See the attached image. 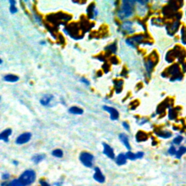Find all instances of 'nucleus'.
<instances>
[{
	"instance_id": "21",
	"label": "nucleus",
	"mask_w": 186,
	"mask_h": 186,
	"mask_svg": "<svg viewBox=\"0 0 186 186\" xmlns=\"http://www.w3.org/2000/svg\"><path fill=\"white\" fill-rule=\"evenodd\" d=\"M7 186H23L18 179H13L8 183Z\"/></svg>"
},
{
	"instance_id": "16",
	"label": "nucleus",
	"mask_w": 186,
	"mask_h": 186,
	"mask_svg": "<svg viewBox=\"0 0 186 186\" xmlns=\"http://www.w3.org/2000/svg\"><path fill=\"white\" fill-rule=\"evenodd\" d=\"M69 113L72 114H76V115H81L83 114V110L76 106H73L69 108Z\"/></svg>"
},
{
	"instance_id": "5",
	"label": "nucleus",
	"mask_w": 186,
	"mask_h": 186,
	"mask_svg": "<svg viewBox=\"0 0 186 186\" xmlns=\"http://www.w3.org/2000/svg\"><path fill=\"white\" fill-rule=\"evenodd\" d=\"M144 36H142V35H138V36H132V37H130V38L127 39V43L129 44V45L132 46V47H135L136 44H138L140 42L142 41L143 40Z\"/></svg>"
},
{
	"instance_id": "25",
	"label": "nucleus",
	"mask_w": 186,
	"mask_h": 186,
	"mask_svg": "<svg viewBox=\"0 0 186 186\" xmlns=\"http://www.w3.org/2000/svg\"><path fill=\"white\" fill-rule=\"evenodd\" d=\"M39 183H40V186H51V185H50L47 180H44V179H41V180H40Z\"/></svg>"
},
{
	"instance_id": "31",
	"label": "nucleus",
	"mask_w": 186,
	"mask_h": 186,
	"mask_svg": "<svg viewBox=\"0 0 186 186\" xmlns=\"http://www.w3.org/2000/svg\"><path fill=\"white\" fill-rule=\"evenodd\" d=\"M123 126H124V127L127 130V131H129V124H127V122L123 123Z\"/></svg>"
},
{
	"instance_id": "27",
	"label": "nucleus",
	"mask_w": 186,
	"mask_h": 186,
	"mask_svg": "<svg viewBox=\"0 0 186 186\" xmlns=\"http://www.w3.org/2000/svg\"><path fill=\"white\" fill-rule=\"evenodd\" d=\"M10 11L12 14H15L18 12V8L15 7V5H10Z\"/></svg>"
},
{
	"instance_id": "24",
	"label": "nucleus",
	"mask_w": 186,
	"mask_h": 186,
	"mask_svg": "<svg viewBox=\"0 0 186 186\" xmlns=\"http://www.w3.org/2000/svg\"><path fill=\"white\" fill-rule=\"evenodd\" d=\"M183 138L182 136H177L173 140V143L176 144V145H179V144L181 143V142L183 141Z\"/></svg>"
},
{
	"instance_id": "14",
	"label": "nucleus",
	"mask_w": 186,
	"mask_h": 186,
	"mask_svg": "<svg viewBox=\"0 0 186 186\" xmlns=\"http://www.w3.org/2000/svg\"><path fill=\"white\" fill-rule=\"evenodd\" d=\"M127 157L124 153H120L116 159V162L118 165H123L127 163Z\"/></svg>"
},
{
	"instance_id": "29",
	"label": "nucleus",
	"mask_w": 186,
	"mask_h": 186,
	"mask_svg": "<svg viewBox=\"0 0 186 186\" xmlns=\"http://www.w3.org/2000/svg\"><path fill=\"white\" fill-rule=\"evenodd\" d=\"M144 156V153L142 152H138V153L135 154V156H136V159H142Z\"/></svg>"
},
{
	"instance_id": "20",
	"label": "nucleus",
	"mask_w": 186,
	"mask_h": 186,
	"mask_svg": "<svg viewBox=\"0 0 186 186\" xmlns=\"http://www.w3.org/2000/svg\"><path fill=\"white\" fill-rule=\"evenodd\" d=\"M186 153V148L185 147H180V148H179V150L177 151V153H176V158H177V159H180V158L182 157V156H183V154H185V153Z\"/></svg>"
},
{
	"instance_id": "10",
	"label": "nucleus",
	"mask_w": 186,
	"mask_h": 186,
	"mask_svg": "<svg viewBox=\"0 0 186 186\" xmlns=\"http://www.w3.org/2000/svg\"><path fill=\"white\" fill-rule=\"evenodd\" d=\"M52 98H53V95H50V94L45 95L43 96V97H42L41 100H40V103H41L42 106H47L50 104V102H51L52 100Z\"/></svg>"
},
{
	"instance_id": "8",
	"label": "nucleus",
	"mask_w": 186,
	"mask_h": 186,
	"mask_svg": "<svg viewBox=\"0 0 186 186\" xmlns=\"http://www.w3.org/2000/svg\"><path fill=\"white\" fill-rule=\"evenodd\" d=\"M12 133V130L11 129L8 128L2 131L0 133V140H2L5 142H7L9 141V138Z\"/></svg>"
},
{
	"instance_id": "35",
	"label": "nucleus",
	"mask_w": 186,
	"mask_h": 186,
	"mask_svg": "<svg viewBox=\"0 0 186 186\" xmlns=\"http://www.w3.org/2000/svg\"><path fill=\"white\" fill-rule=\"evenodd\" d=\"M12 164H13L14 165H15V166H18V161L14 160V161H12Z\"/></svg>"
},
{
	"instance_id": "18",
	"label": "nucleus",
	"mask_w": 186,
	"mask_h": 186,
	"mask_svg": "<svg viewBox=\"0 0 186 186\" xmlns=\"http://www.w3.org/2000/svg\"><path fill=\"white\" fill-rule=\"evenodd\" d=\"M52 155L56 158H62L63 156V152L61 149L58 148V149H55V150L52 151Z\"/></svg>"
},
{
	"instance_id": "36",
	"label": "nucleus",
	"mask_w": 186,
	"mask_h": 186,
	"mask_svg": "<svg viewBox=\"0 0 186 186\" xmlns=\"http://www.w3.org/2000/svg\"><path fill=\"white\" fill-rule=\"evenodd\" d=\"M2 63H3V61H2V60L1 59V58H0V64H2Z\"/></svg>"
},
{
	"instance_id": "12",
	"label": "nucleus",
	"mask_w": 186,
	"mask_h": 186,
	"mask_svg": "<svg viewBox=\"0 0 186 186\" xmlns=\"http://www.w3.org/2000/svg\"><path fill=\"white\" fill-rule=\"evenodd\" d=\"M3 79L7 82H16L19 80V77L14 74H7L4 76Z\"/></svg>"
},
{
	"instance_id": "7",
	"label": "nucleus",
	"mask_w": 186,
	"mask_h": 186,
	"mask_svg": "<svg viewBox=\"0 0 186 186\" xmlns=\"http://www.w3.org/2000/svg\"><path fill=\"white\" fill-rule=\"evenodd\" d=\"M103 148H104V149H103V153L106 156H108V157L111 159H115V154H114V150H113V148L110 145L106 143H103Z\"/></svg>"
},
{
	"instance_id": "33",
	"label": "nucleus",
	"mask_w": 186,
	"mask_h": 186,
	"mask_svg": "<svg viewBox=\"0 0 186 186\" xmlns=\"http://www.w3.org/2000/svg\"><path fill=\"white\" fill-rule=\"evenodd\" d=\"M82 82H84V83L87 84H88V85L89 84V82H88V81L87 80V79H85L84 78H82Z\"/></svg>"
},
{
	"instance_id": "28",
	"label": "nucleus",
	"mask_w": 186,
	"mask_h": 186,
	"mask_svg": "<svg viewBox=\"0 0 186 186\" xmlns=\"http://www.w3.org/2000/svg\"><path fill=\"white\" fill-rule=\"evenodd\" d=\"M168 152H169V153H170V155L173 156V155L176 154V153H177V150H176L175 148H174V146H171L170 148V149H169Z\"/></svg>"
},
{
	"instance_id": "17",
	"label": "nucleus",
	"mask_w": 186,
	"mask_h": 186,
	"mask_svg": "<svg viewBox=\"0 0 186 186\" xmlns=\"http://www.w3.org/2000/svg\"><path fill=\"white\" fill-rule=\"evenodd\" d=\"M147 138H148V136H147V135L145 132H139L136 135V140L138 141V142L146 140Z\"/></svg>"
},
{
	"instance_id": "13",
	"label": "nucleus",
	"mask_w": 186,
	"mask_h": 186,
	"mask_svg": "<svg viewBox=\"0 0 186 186\" xmlns=\"http://www.w3.org/2000/svg\"><path fill=\"white\" fill-rule=\"evenodd\" d=\"M119 139L121 141V142L124 144V146H125L128 150H130V149H131V146H130V144L129 142V140L127 135H124V134H120Z\"/></svg>"
},
{
	"instance_id": "32",
	"label": "nucleus",
	"mask_w": 186,
	"mask_h": 186,
	"mask_svg": "<svg viewBox=\"0 0 186 186\" xmlns=\"http://www.w3.org/2000/svg\"><path fill=\"white\" fill-rule=\"evenodd\" d=\"M8 183H9L8 181H3L2 183H1V186H7Z\"/></svg>"
},
{
	"instance_id": "19",
	"label": "nucleus",
	"mask_w": 186,
	"mask_h": 186,
	"mask_svg": "<svg viewBox=\"0 0 186 186\" xmlns=\"http://www.w3.org/2000/svg\"><path fill=\"white\" fill-rule=\"evenodd\" d=\"M156 135L162 138H169L172 136V134L167 131H160L159 132H156Z\"/></svg>"
},
{
	"instance_id": "6",
	"label": "nucleus",
	"mask_w": 186,
	"mask_h": 186,
	"mask_svg": "<svg viewBox=\"0 0 186 186\" xmlns=\"http://www.w3.org/2000/svg\"><path fill=\"white\" fill-rule=\"evenodd\" d=\"M93 178L95 181L98 182L100 183H103L106 181V177H105V176L103 175L102 172L100 171V170L98 167L95 168V174L93 175Z\"/></svg>"
},
{
	"instance_id": "2",
	"label": "nucleus",
	"mask_w": 186,
	"mask_h": 186,
	"mask_svg": "<svg viewBox=\"0 0 186 186\" xmlns=\"http://www.w3.org/2000/svg\"><path fill=\"white\" fill-rule=\"evenodd\" d=\"M134 4L133 1H124L121 8L118 12V17L121 19H124L131 16L133 12Z\"/></svg>"
},
{
	"instance_id": "15",
	"label": "nucleus",
	"mask_w": 186,
	"mask_h": 186,
	"mask_svg": "<svg viewBox=\"0 0 186 186\" xmlns=\"http://www.w3.org/2000/svg\"><path fill=\"white\" fill-rule=\"evenodd\" d=\"M132 25L133 24H132V22L126 21L123 23L122 26H121V28L125 31H127L128 33H131V32L133 31H132Z\"/></svg>"
},
{
	"instance_id": "9",
	"label": "nucleus",
	"mask_w": 186,
	"mask_h": 186,
	"mask_svg": "<svg viewBox=\"0 0 186 186\" xmlns=\"http://www.w3.org/2000/svg\"><path fill=\"white\" fill-rule=\"evenodd\" d=\"M103 108L110 114V119L112 120H117L119 118V112L115 108L108 106H104Z\"/></svg>"
},
{
	"instance_id": "37",
	"label": "nucleus",
	"mask_w": 186,
	"mask_h": 186,
	"mask_svg": "<svg viewBox=\"0 0 186 186\" xmlns=\"http://www.w3.org/2000/svg\"><path fill=\"white\" fill-rule=\"evenodd\" d=\"M0 98H1V97H0Z\"/></svg>"
},
{
	"instance_id": "3",
	"label": "nucleus",
	"mask_w": 186,
	"mask_h": 186,
	"mask_svg": "<svg viewBox=\"0 0 186 186\" xmlns=\"http://www.w3.org/2000/svg\"><path fill=\"white\" fill-rule=\"evenodd\" d=\"M79 160L82 162V164L84 165L88 168H91L93 165L94 156L88 152H82L79 155Z\"/></svg>"
},
{
	"instance_id": "30",
	"label": "nucleus",
	"mask_w": 186,
	"mask_h": 186,
	"mask_svg": "<svg viewBox=\"0 0 186 186\" xmlns=\"http://www.w3.org/2000/svg\"><path fill=\"white\" fill-rule=\"evenodd\" d=\"M63 185V182L61 181H57L55 183H53L51 186H62Z\"/></svg>"
},
{
	"instance_id": "22",
	"label": "nucleus",
	"mask_w": 186,
	"mask_h": 186,
	"mask_svg": "<svg viewBox=\"0 0 186 186\" xmlns=\"http://www.w3.org/2000/svg\"><path fill=\"white\" fill-rule=\"evenodd\" d=\"M153 66H154V63H153V61L151 59H148V62H147L146 63L147 71H148V72H151V71H152V69H153Z\"/></svg>"
},
{
	"instance_id": "26",
	"label": "nucleus",
	"mask_w": 186,
	"mask_h": 186,
	"mask_svg": "<svg viewBox=\"0 0 186 186\" xmlns=\"http://www.w3.org/2000/svg\"><path fill=\"white\" fill-rule=\"evenodd\" d=\"M10 178V174L9 173H3L2 174V179L3 180V181H8V180Z\"/></svg>"
},
{
	"instance_id": "11",
	"label": "nucleus",
	"mask_w": 186,
	"mask_h": 186,
	"mask_svg": "<svg viewBox=\"0 0 186 186\" xmlns=\"http://www.w3.org/2000/svg\"><path fill=\"white\" fill-rule=\"evenodd\" d=\"M45 159V155L43 153H39V154H36L32 157L31 161L36 164H38L40 162L42 161L44 159Z\"/></svg>"
},
{
	"instance_id": "34",
	"label": "nucleus",
	"mask_w": 186,
	"mask_h": 186,
	"mask_svg": "<svg viewBox=\"0 0 186 186\" xmlns=\"http://www.w3.org/2000/svg\"><path fill=\"white\" fill-rule=\"evenodd\" d=\"M10 5H16V2L15 1H14V0H10Z\"/></svg>"
},
{
	"instance_id": "4",
	"label": "nucleus",
	"mask_w": 186,
	"mask_h": 186,
	"mask_svg": "<svg viewBox=\"0 0 186 186\" xmlns=\"http://www.w3.org/2000/svg\"><path fill=\"white\" fill-rule=\"evenodd\" d=\"M32 135L30 132H24V133L21 134L15 140V143L17 145H23L30 141L31 139Z\"/></svg>"
},
{
	"instance_id": "23",
	"label": "nucleus",
	"mask_w": 186,
	"mask_h": 186,
	"mask_svg": "<svg viewBox=\"0 0 186 186\" xmlns=\"http://www.w3.org/2000/svg\"><path fill=\"white\" fill-rule=\"evenodd\" d=\"M125 155H126V157H127V159H130V160H135V159H136V156H135V153H132L131 151L127 152Z\"/></svg>"
},
{
	"instance_id": "1",
	"label": "nucleus",
	"mask_w": 186,
	"mask_h": 186,
	"mask_svg": "<svg viewBox=\"0 0 186 186\" xmlns=\"http://www.w3.org/2000/svg\"><path fill=\"white\" fill-rule=\"evenodd\" d=\"M36 179V174L34 170H26L23 172L20 176L19 177L18 180L20 182L23 186H29L33 184Z\"/></svg>"
}]
</instances>
